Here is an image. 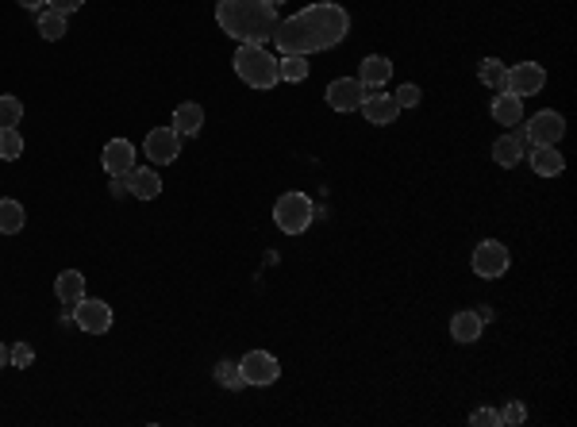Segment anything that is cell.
I'll return each mask as SVG.
<instances>
[{
    "label": "cell",
    "mask_w": 577,
    "mask_h": 427,
    "mask_svg": "<svg viewBox=\"0 0 577 427\" xmlns=\"http://www.w3.org/2000/svg\"><path fill=\"white\" fill-rule=\"evenodd\" d=\"M346 35H351V12L343 4H331V0H320V4H308L293 12L288 20H277L273 39L281 54H320L339 46Z\"/></svg>",
    "instance_id": "cell-1"
},
{
    "label": "cell",
    "mask_w": 577,
    "mask_h": 427,
    "mask_svg": "<svg viewBox=\"0 0 577 427\" xmlns=\"http://www.w3.org/2000/svg\"><path fill=\"white\" fill-rule=\"evenodd\" d=\"M216 23L235 43L265 46L277 31V8L265 0H216Z\"/></svg>",
    "instance_id": "cell-2"
},
{
    "label": "cell",
    "mask_w": 577,
    "mask_h": 427,
    "mask_svg": "<svg viewBox=\"0 0 577 427\" xmlns=\"http://www.w3.org/2000/svg\"><path fill=\"white\" fill-rule=\"evenodd\" d=\"M231 66H235V74L242 85L250 89H277V81H281V58H273L265 46H250V43H239L235 58H231Z\"/></svg>",
    "instance_id": "cell-3"
},
{
    "label": "cell",
    "mask_w": 577,
    "mask_h": 427,
    "mask_svg": "<svg viewBox=\"0 0 577 427\" xmlns=\"http://www.w3.org/2000/svg\"><path fill=\"white\" fill-rule=\"evenodd\" d=\"M316 219V204L308 201V193H281L273 204V224L285 231V235H304Z\"/></svg>",
    "instance_id": "cell-4"
},
{
    "label": "cell",
    "mask_w": 577,
    "mask_h": 427,
    "mask_svg": "<svg viewBox=\"0 0 577 427\" xmlns=\"http://www.w3.org/2000/svg\"><path fill=\"white\" fill-rule=\"evenodd\" d=\"M562 135H565V115L554 112V108H542V112H535L527 120V127H524V135H519V138H524L527 146H558Z\"/></svg>",
    "instance_id": "cell-5"
},
{
    "label": "cell",
    "mask_w": 577,
    "mask_h": 427,
    "mask_svg": "<svg viewBox=\"0 0 577 427\" xmlns=\"http://www.w3.org/2000/svg\"><path fill=\"white\" fill-rule=\"evenodd\" d=\"M473 273L485 277V281H496V277H504L508 273V265H512V254H508L504 242H496V239H481L478 247H473Z\"/></svg>",
    "instance_id": "cell-6"
},
{
    "label": "cell",
    "mask_w": 577,
    "mask_h": 427,
    "mask_svg": "<svg viewBox=\"0 0 577 427\" xmlns=\"http://www.w3.org/2000/svg\"><path fill=\"white\" fill-rule=\"evenodd\" d=\"M542 85H547V69H542L539 62H516L508 66V77H504V92H512V97H535V92H542Z\"/></svg>",
    "instance_id": "cell-7"
},
{
    "label": "cell",
    "mask_w": 577,
    "mask_h": 427,
    "mask_svg": "<svg viewBox=\"0 0 577 427\" xmlns=\"http://www.w3.org/2000/svg\"><path fill=\"white\" fill-rule=\"evenodd\" d=\"M239 374H242V385H254V389H265L273 385L277 374H281V366H277V358L270 351H247L239 362Z\"/></svg>",
    "instance_id": "cell-8"
},
{
    "label": "cell",
    "mask_w": 577,
    "mask_h": 427,
    "mask_svg": "<svg viewBox=\"0 0 577 427\" xmlns=\"http://www.w3.org/2000/svg\"><path fill=\"white\" fill-rule=\"evenodd\" d=\"M74 323L85 335H104L112 328V308H108V300H100V297H81L77 304H74Z\"/></svg>",
    "instance_id": "cell-9"
},
{
    "label": "cell",
    "mask_w": 577,
    "mask_h": 427,
    "mask_svg": "<svg viewBox=\"0 0 577 427\" xmlns=\"http://www.w3.org/2000/svg\"><path fill=\"white\" fill-rule=\"evenodd\" d=\"M143 154L150 158V166H170L181 154V135L173 127H154L143 143Z\"/></svg>",
    "instance_id": "cell-10"
},
{
    "label": "cell",
    "mask_w": 577,
    "mask_h": 427,
    "mask_svg": "<svg viewBox=\"0 0 577 427\" xmlns=\"http://www.w3.org/2000/svg\"><path fill=\"white\" fill-rule=\"evenodd\" d=\"M362 97H366V89H362V81L358 77H339V81H331L328 85V104L335 112H358L362 108Z\"/></svg>",
    "instance_id": "cell-11"
},
{
    "label": "cell",
    "mask_w": 577,
    "mask_h": 427,
    "mask_svg": "<svg viewBox=\"0 0 577 427\" xmlns=\"http://www.w3.org/2000/svg\"><path fill=\"white\" fill-rule=\"evenodd\" d=\"M366 115V123H374V127H385V123H397V100H392V92H366L362 97V108H358Z\"/></svg>",
    "instance_id": "cell-12"
},
{
    "label": "cell",
    "mask_w": 577,
    "mask_h": 427,
    "mask_svg": "<svg viewBox=\"0 0 577 427\" xmlns=\"http://www.w3.org/2000/svg\"><path fill=\"white\" fill-rule=\"evenodd\" d=\"M100 162H104V170H108V173H112L115 181H123L127 173L135 170V146L127 143V138H112V143L104 146Z\"/></svg>",
    "instance_id": "cell-13"
},
{
    "label": "cell",
    "mask_w": 577,
    "mask_h": 427,
    "mask_svg": "<svg viewBox=\"0 0 577 427\" xmlns=\"http://www.w3.org/2000/svg\"><path fill=\"white\" fill-rule=\"evenodd\" d=\"M389 77H392V62H389L385 54H366L362 62H358V81H362V89H366V92L381 89Z\"/></svg>",
    "instance_id": "cell-14"
},
{
    "label": "cell",
    "mask_w": 577,
    "mask_h": 427,
    "mask_svg": "<svg viewBox=\"0 0 577 427\" xmlns=\"http://www.w3.org/2000/svg\"><path fill=\"white\" fill-rule=\"evenodd\" d=\"M123 185L131 189V196H138V201H154V196L162 193V178L154 173V166H135L123 178Z\"/></svg>",
    "instance_id": "cell-15"
},
{
    "label": "cell",
    "mask_w": 577,
    "mask_h": 427,
    "mask_svg": "<svg viewBox=\"0 0 577 427\" xmlns=\"http://www.w3.org/2000/svg\"><path fill=\"white\" fill-rule=\"evenodd\" d=\"M489 112H493V123H504V127L524 123V100L512 97V92H496L493 104H489Z\"/></svg>",
    "instance_id": "cell-16"
},
{
    "label": "cell",
    "mask_w": 577,
    "mask_h": 427,
    "mask_svg": "<svg viewBox=\"0 0 577 427\" xmlns=\"http://www.w3.org/2000/svg\"><path fill=\"white\" fill-rule=\"evenodd\" d=\"M481 328H485V323L478 320V312H473V308H462V312L450 316V339H454V343H478Z\"/></svg>",
    "instance_id": "cell-17"
},
{
    "label": "cell",
    "mask_w": 577,
    "mask_h": 427,
    "mask_svg": "<svg viewBox=\"0 0 577 427\" xmlns=\"http://www.w3.org/2000/svg\"><path fill=\"white\" fill-rule=\"evenodd\" d=\"M527 158H531V170H535L539 178H558L565 170V158L558 154V146H531Z\"/></svg>",
    "instance_id": "cell-18"
},
{
    "label": "cell",
    "mask_w": 577,
    "mask_h": 427,
    "mask_svg": "<svg viewBox=\"0 0 577 427\" xmlns=\"http://www.w3.org/2000/svg\"><path fill=\"white\" fill-rule=\"evenodd\" d=\"M54 297L62 300V304H77V300L85 297V273L81 270H62L54 277Z\"/></svg>",
    "instance_id": "cell-19"
},
{
    "label": "cell",
    "mask_w": 577,
    "mask_h": 427,
    "mask_svg": "<svg viewBox=\"0 0 577 427\" xmlns=\"http://www.w3.org/2000/svg\"><path fill=\"white\" fill-rule=\"evenodd\" d=\"M493 162L496 166H504V170L519 166V162H524V138L519 135H501L493 143Z\"/></svg>",
    "instance_id": "cell-20"
},
{
    "label": "cell",
    "mask_w": 577,
    "mask_h": 427,
    "mask_svg": "<svg viewBox=\"0 0 577 427\" xmlns=\"http://www.w3.org/2000/svg\"><path fill=\"white\" fill-rule=\"evenodd\" d=\"M201 127H204V108L201 104H181V108L173 112V131H178L181 138H193Z\"/></svg>",
    "instance_id": "cell-21"
},
{
    "label": "cell",
    "mask_w": 577,
    "mask_h": 427,
    "mask_svg": "<svg viewBox=\"0 0 577 427\" xmlns=\"http://www.w3.org/2000/svg\"><path fill=\"white\" fill-rule=\"evenodd\" d=\"M23 224H28L23 204L20 201H0V235H20Z\"/></svg>",
    "instance_id": "cell-22"
},
{
    "label": "cell",
    "mask_w": 577,
    "mask_h": 427,
    "mask_svg": "<svg viewBox=\"0 0 577 427\" xmlns=\"http://www.w3.org/2000/svg\"><path fill=\"white\" fill-rule=\"evenodd\" d=\"M39 35L46 43H58L66 35V16L62 12H54V8H43L39 12Z\"/></svg>",
    "instance_id": "cell-23"
},
{
    "label": "cell",
    "mask_w": 577,
    "mask_h": 427,
    "mask_svg": "<svg viewBox=\"0 0 577 427\" xmlns=\"http://www.w3.org/2000/svg\"><path fill=\"white\" fill-rule=\"evenodd\" d=\"M478 77L489 85L493 92H504V77H508V66L501 62V58H485L481 69H478Z\"/></svg>",
    "instance_id": "cell-24"
},
{
    "label": "cell",
    "mask_w": 577,
    "mask_h": 427,
    "mask_svg": "<svg viewBox=\"0 0 577 427\" xmlns=\"http://www.w3.org/2000/svg\"><path fill=\"white\" fill-rule=\"evenodd\" d=\"M308 77V58L304 54H281V81L296 85V81Z\"/></svg>",
    "instance_id": "cell-25"
},
{
    "label": "cell",
    "mask_w": 577,
    "mask_h": 427,
    "mask_svg": "<svg viewBox=\"0 0 577 427\" xmlns=\"http://www.w3.org/2000/svg\"><path fill=\"white\" fill-rule=\"evenodd\" d=\"M23 154V135L20 127H0V158L4 162H16Z\"/></svg>",
    "instance_id": "cell-26"
},
{
    "label": "cell",
    "mask_w": 577,
    "mask_h": 427,
    "mask_svg": "<svg viewBox=\"0 0 577 427\" xmlns=\"http://www.w3.org/2000/svg\"><path fill=\"white\" fill-rule=\"evenodd\" d=\"M20 120H23V100L4 92V97H0V127H16Z\"/></svg>",
    "instance_id": "cell-27"
},
{
    "label": "cell",
    "mask_w": 577,
    "mask_h": 427,
    "mask_svg": "<svg viewBox=\"0 0 577 427\" xmlns=\"http://www.w3.org/2000/svg\"><path fill=\"white\" fill-rule=\"evenodd\" d=\"M216 381H219L224 389H242L239 362H216Z\"/></svg>",
    "instance_id": "cell-28"
},
{
    "label": "cell",
    "mask_w": 577,
    "mask_h": 427,
    "mask_svg": "<svg viewBox=\"0 0 577 427\" xmlns=\"http://www.w3.org/2000/svg\"><path fill=\"white\" fill-rule=\"evenodd\" d=\"M420 85H415V81H404V85L392 92V100H397V108H415V104H420Z\"/></svg>",
    "instance_id": "cell-29"
},
{
    "label": "cell",
    "mask_w": 577,
    "mask_h": 427,
    "mask_svg": "<svg viewBox=\"0 0 577 427\" xmlns=\"http://www.w3.org/2000/svg\"><path fill=\"white\" fill-rule=\"evenodd\" d=\"M524 420H527L524 400H508L504 408H501V423H524Z\"/></svg>",
    "instance_id": "cell-30"
},
{
    "label": "cell",
    "mask_w": 577,
    "mask_h": 427,
    "mask_svg": "<svg viewBox=\"0 0 577 427\" xmlns=\"http://www.w3.org/2000/svg\"><path fill=\"white\" fill-rule=\"evenodd\" d=\"M31 362H35L31 343H16V346H12V366H16V369H31Z\"/></svg>",
    "instance_id": "cell-31"
},
{
    "label": "cell",
    "mask_w": 577,
    "mask_h": 427,
    "mask_svg": "<svg viewBox=\"0 0 577 427\" xmlns=\"http://www.w3.org/2000/svg\"><path fill=\"white\" fill-rule=\"evenodd\" d=\"M470 423L473 427H493V423H501V412L496 408H478V412H470Z\"/></svg>",
    "instance_id": "cell-32"
},
{
    "label": "cell",
    "mask_w": 577,
    "mask_h": 427,
    "mask_svg": "<svg viewBox=\"0 0 577 427\" xmlns=\"http://www.w3.org/2000/svg\"><path fill=\"white\" fill-rule=\"evenodd\" d=\"M85 0H46V8H54V12H62V16H69V12H77Z\"/></svg>",
    "instance_id": "cell-33"
},
{
    "label": "cell",
    "mask_w": 577,
    "mask_h": 427,
    "mask_svg": "<svg viewBox=\"0 0 577 427\" xmlns=\"http://www.w3.org/2000/svg\"><path fill=\"white\" fill-rule=\"evenodd\" d=\"M20 8H28V12H43L46 8V0H16Z\"/></svg>",
    "instance_id": "cell-34"
},
{
    "label": "cell",
    "mask_w": 577,
    "mask_h": 427,
    "mask_svg": "<svg viewBox=\"0 0 577 427\" xmlns=\"http://www.w3.org/2000/svg\"><path fill=\"white\" fill-rule=\"evenodd\" d=\"M473 312H478V320H481V323H489V320H493V308H489V304H481V308H473Z\"/></svg>",
    "instance_id": "cell-35"
},
{
    "label": "cell",
    "mask_w": 577,
    "mask_h": 427,
    "mask_svg": "<svg viewBox=\"0 0 577 427\" xmlns=\"http://www.w3.org/2000/svg\"><path fill=\"white\" fill-rule=\"evenodd\" d=\"M12 362V346H4V343H0V369H4Z\"/></svg>",
    "instance_id": "cell-36"
},
{
    "label": "cell",
    "mask_w": 577,
    "mask_h": 427,
    "mask_svg": "<svg viewBox=\"0 0 577 427\" xmlns=\"http://www.w3.org/2000/svg\"><path fill=\"white\" fill-rule=\"evenodd\" d=\"M265 4H270V8H281V4H285V0H265Z\"/></svg>",
    "instance_id": "cell-37"
}]
</instances>
